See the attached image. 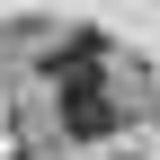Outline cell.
<instances>
[{"label": "cell", "mask_w": 160, "mask_h": 160, "mask_svg": "<svg viewBox=\"0 0 160 160\" xmlns=\"http://www.w3.org/2000/svg\"><path fill=\"white\" fill-rule=\"evenodd\" d=\"M53 89H62V125L80 133V142H98V133H116V125H125L98 71H80V80H53Z\"/></svg>", "instance_id": "6da1fadb"}]
</instances>
